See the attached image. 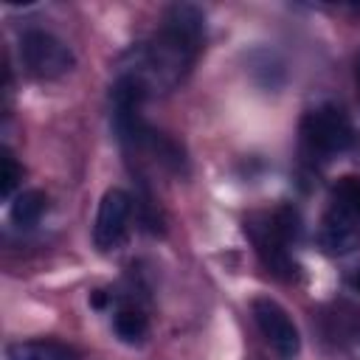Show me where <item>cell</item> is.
<instances>
[{
  "label": "cell",
  "mask_w": 360,
  "mask_h": 360,
  "mask_svg": "<svg viewBox=\"0 0 360 360\" xmlns=\"http://www.w3.org/2000/svg\"><path fill=\"white\" fill-rule=\"evenodd\" d=\"M205 42V14L191 3H177L163 14L160 28L135 48L124 76L135 79L149 96L172 93L191 73Z\"/></svg>",
  "instance_id": "6da1fadb"
},
{
  "label": "cell",
  "mask_w": 360,
  "mask_h": 360,
  "mask_svg": "<svg viewBox=\"0 0 360 360\" xmlns=\"http://www.w3.org/2000/svg\"><path fill=\"white\" fill-rule=\"evenodd\" d=\"M304 146L315 155H338L346 152L354 141V129L349 115L335 104H321L309 110L301 121Z\"/></svg>",
  "instance_id": "7a4b0ae2"
},
{
  "label": "cell",
  "mask_w": 360,
  "mask_h": 360,
  "mask_svg": "<svg viewBox=\"0 0 360 360\" xmlns=\"http://www.w3.org/2000/svg\"><path fill=\"white\" fill-rule=\"evenodd\" d=\"M20 59L22 68L34 79H59L73 68V51L48 31H25L20 39Z\"/></svg>",
  "instance_id": "3957f363"
},
{
  "label": "cell",
  "mask_w": 360,
  "mask_h": 360,
  "mask_svg": "<svg viewBox=\"0 0 360 360\" xmlns=\"http://www.w3.org/2000/svg\"><path fill=\"white\" fill-rule=\"evenodd\" d=\"M129 214H132V197L124 188H110L104 191L93 225V242L101 253L118 250L127 239L129 231Z\"/></svg>",
  "instance_id": "277c9868"
},
{
  "label": "cell",
  "mask_w": 360,
  "mask_h": 360,
  "mask_svg": "<svg viewBox=\"0 0 360 360\" xmlns=\"http://www.w3.org/2000/svg\"><path fill=\"white\" fill-rule=\"evenodd\" d=\"M245 233L250 236L262 264L273 276H278V278H292L295 276V262L287 253V242L281 239V233L273 222V214H250L245 219Z\"/></svg>",
  "instance_id": "5b68a950"
},
{
  "label": "cell",
  "mask_w": 360,
  "mask_h": 360,
  "mask_svg": "<svg viewBox=\"0 0 360 360\" xmlns=\"http://www.w3.org/2000/svg\"><path fill=\"white\" fill-rule=\"evenodd\" d=\"M250 309H253L256 326H259V332L264 335V340H267L281 357H295L298 349H301V338H298V329H295L292 318L287 315V309H284L278 301L267 298V295L253 298Z\"/></svg>",
  "instance_id": "8992f818"
},
{
  "label": "cell",
  "mask_w": 360,
  "mask_h": 360,
  "mask_svg": "<svg viewBox=\"0 0 360 360\" xmlns=\"http://www.w3.org/2000/svg\"><path fill=\"white\" fill-rule=\"evenodd\" d=\"M318 242L326 253L332 256H343V253H352L357 245H360V222L343 211L340 205H329V211L323 214L321 219V233H318Z\"/></svg>",
  "instance_id": "52a82bcc"
},
{
  "label": "cell",
  "mask_w": 360,
  "mask_h": 360,
  "mask_svg": "<svg viewBox=\"0 0 360 360\" xmlns=\"http://www.w3.org/2000/svg\"><path fill=\"white\" fill-rule=\"evenodd\" d=\"M323 335L332 343H357L360 340V307L349 301H335L323 312Z\"/></svg>",
  "instance_id": "ba28073f"
},
{
  "label": "cell",
  "mask_w": 360,
  "mask_h": 360,
  "mask_svg": "<svg viewBox=\"0 0 360 360\" xmlns=\"http://www.w3.org/2000/svg\"><path fill=\"white\" fill-rule=\"evenodd\" d=\"M8 360H76V352L59 340H17L6 349Z\"/></svg>",
  "instance_id": "9c48e42d"
},
{
  "label": "cell",
  "mask_w": 360,
  "mask_h": 360,
  "mask_svg": "<svg viewBox=\"0 0 360 360\" xmlns=\"http://www.w3.org/2000/svg\"><path fill=\"white\" fill-rule=\"evenodd\" d=\"M45 208H48V197H45V191H39V188H25V191H20V194L11 200L8 217H11L14 225H20V228H31V225L39 222V217L45 214Z\"/></svg>",
  "instance_id": "30bf717a"
},
{
  "label": "cell",
  "mask_w": 360,
  "mask_h": 360,
  "mask_svg": "<svg viewBox=\"0 0 360 360\" xmlns=\"http://www.w3.org/2000/svg\"><path fill=\"white\" fill-rule=\"evenodd\" d=\"M112 326H115V335H118L124 343H141V340L146 338V332H149V321H146L143 309H138V307H132V304H127V307H121V309L115 312Z\"/></svg>",
  "instance_id": "8fae6325"
},
{
  "label": "cell",
  "mask_w": 360,
  "mask_h": 360,
  "mask_svg": "<svg viewBox=\"0 0 360 360\" xmlns=\"http://www.w3.org/2000/svg\"><path fill=\"white\" fill-rule=\"evenodd\" d=\"M332 202L340 205L343 211H349L360 222V177H354V174L338 177L332 186Z\"/></svg>",
  "instance_id": "7c38bea8"
},
{
  "label": "cell",
  "mask_w": 360,
  "mask_h": 360,
  "mask_svg": "<svg viewBox=\"0 0 360 360\" xmlns=\"http://www.w3.org/2000/svg\"><path fill=\"white\" fill-rule=\"evenodd\" d=\"M22 180V166L17 163L14 152L8 146L0 149V194L11 197V191L17 188V183Z\"/></svg>",
  "instance_id": "4fadbf2b"
},
{
  "label": "cell",
  "mask_w": 360,
  "mask_h": 360,
  "mask_svg": "<svg viewBox=\"0 0 360 360\" xmlns=\"http://www.w3.org/2000/svg\"><path fill=\"white\" fill-rule=\"evenodd\" d=\"M349 284H352V290H357V292H360V264L352 270V276H349Z\"/></svg>",
  "instance_id": "5bb4252c"
},
{
  "label": "cell",
  "mask_w": 360,
  "mask_h": 360,
  "mask_svg": "<svg viewBox=\"0 0 360 360\" xmlns=\"http://www.w3.org/2000/svg\"><path fill=\"white\" fill-rule=\"evenodd\" d=\"M357 79H360V62H357Z\"/></svg>",
  "instance_id": "9a60e30c"
}]
</instances>
